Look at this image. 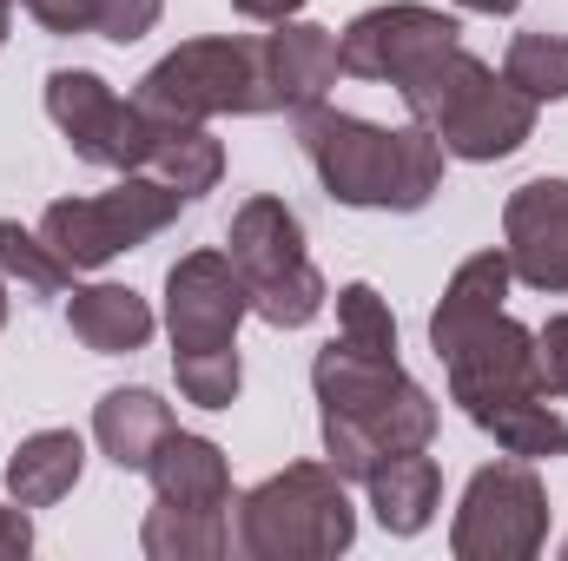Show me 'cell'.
<instances>
[{
  "instance_id": "cell-1",
  "label": "cell",
  "mask_w": 568,
  "mask_h": 561,
  "mask_svg": "<svg viewBox=\"0 0 568 561\" xmlns=\"http://www.w3.org/2000/svg\"><path fill=\"white\" fill-rule=\"evenodd\" d=\"M311 390L324 404V456L344 482H364L384 456L429 449L436 436V404L424 384H410L397 357L351 350L344 337L317 350Z\"/></svg>"
},
{
  "instance_id": "cell-2",
  "label": "cell",
  "mask_w": 568,
  "mask_h": 561,
  "mask_svg": "<svg viewBox=\"0 0 568 561\" xmlns=\"http://www.w3.org/2000/svg\"><path fill=\"white\" fill-rule=\"evenodd\" d=\"M297 120V145L311 159V172L324 178V192L337 205H357V212H424L443 185V145L429 140L424 126H371L357 113H337V106H304L291 113Z\"/></svg>"
},
{
  "instance_id": "cell-3",
  "label": "cell",
  "mask_w": 568,
  "mask_h": 561,
  "mask_svg": "<svg viewBox=\"0 0 568 561\" xmlns=\"http://www.w3.org/2000/svg\"><path fill=\"white\" fill-rule=\"evenodd\" d=\"M397 93H404L410 120H417L443 152L476 159V165L523 152L529 133H536V100H523V93H516L509 80H496L476 53H463V40L443 47L436 60H424Z\"/></svg>"
},
{
  "instance_id": "cell-4",
  "label": "cell",
  "mask_w": 568,
  "mask_h": 561,
  "mask_svg": "<svg viewBox=\"0 0 568 561\" xmlns=\"http://www.w3.org/2000/svg\"><path fill=\"white\" fill-rule=\"evenodd\" d=\"M232 542L252 561H331L357 542V509L331 462H291L239 496Z\"/></svg>"
},
{
  "instance_id": "cell-5",
  "label": "cell",
  "mask_w": 568,
  "mask_h": 561,
  "mask_svg": "<svg viewBox=\"0 0 568 561\" xmlns=\"http://www.w3.org/2000/svg\"><path fill=\"white\" fill-rule=\"evenodd\" d=\"M140 113L152 120H212V113H272L265 33L245 40H185L140 80Z\"/></svg>"
},
{
  "instance_id": "cell-6",
  "label": "cell",
  "mask_w": 568,
  "mask_h": 561,
  "mask_svg": "<svg viewBox=\"0 0 568 561\" xmlns=\"http://www.w3.org/2000/svg\"><path fill=\"white\" fill-rule=\"evenodd\" d=\"M225 252L252 290V317H265L272 330H304L324 310L331 290L317 278V265L304 258V225L284 198H265V192L245 198L225 232Z\"/></svg>"
},
{
  "instance_id": "cell-7",
  "label": "cell",
  "mask_w": 568,
  "mask_h": 561,
  "mask_svg": "<svg viewBox=\"0 0 568 561\" xmlns=\"http://www.w3.org/2000/svg\"><path fill=\"white\" fill-rule=\"evenodd\" d=\"M185 192L152 178V172H126L113 192H93V198H60L40 212V238L53 245V258L67 272H100L106 258L133 252L145 238H159L172 218H179Z\"/></svg>"
},
{
  "instance_id": "cell-8",
  "label": "cell",
  "mask_w": 568,
  "mask_h": 561,
  "mask_svg": "<svg viewBox=\"0 0 568 561\" xmlns=\"http://www.w3.org/2000/svg\"><path fill=\"white\" fill-rule=\"evenodd\" d=\"M549 542V489L529 462H489L469 476L449 549L456 561H529Z\"/></svg>"
},
{
  "instance_id": "cell-9",
  "label": "cell",
  "mask_w": 568,
  "mask_h": 561,
  "mask_svg": "<svg viewBox=\"0 0 568 561\" xmlns=\"http://www.w3.org/2000/svg\"><path fill=\"white\" fill-rule=\"evenodd\" d=\"M47 113L67 133L73 159L87 165H113V172H140L152 152V113H140V100H120L100 73L87 67H60L47 73Z\"/></svg>"
},
{
  "instance_id": "cell-10",
  "label": "cell",
  "mask_w": 568,
  "mask_h": 561,
  "mask_svg": "<svg viewBox=\"0 0 568 561\" xmlns=\"http://www.w3.org/2000/svg\"><path fill=\"white\" fill-rule=\"evenodd\" d=\"M252 317V290L232 252H185L165 272V330L172 357H219L239 350V324Z\"/></svg>"
},
{
  "instance_id": "cell-11",
  "label": "cell",
  "mask_w": 568,
  "mask_h": 561,
  "mask_svg": "<svg viewBox=\"0 0 568 561\" xmlns=\"http://www.w3.org/2000/svg\"><path fill=\"white\" fill-rule=\"evenodd\" d=\"M443 364H449V397L463 404L469 422H483L503 404L542 397L536 390V330H523L509 310H496L489 324H476L469 337H456L443 350Z\"/></svg>"
},
{
  "instance_id": "cell-12",
  "label": "cell",
  "mask_w": 568,
  "mask_h": 561,
  "mask_svg": "<svg viewBox=\"0 0 568 561\" xmlns=\"http://www.w3.org/2000/svg\"><path fill=\"white\" fill-rule=\"evenodd\" d=\"M456 20L436 13V7H417V0H397V7H371L357 13L344 33H337V67L351 80H390L404 86L424 60H436L443 47H456Z\"/></svg>"
},
{
  "instance_id": "cell-13",
  "label": "cell",
  "mask_w": 568,
  "mask_h": 561,
  "mask_svg": "<svg viewBox=\"0 0 568 561\" xmlns=\"http://www.w3.org/2000/svg\"><path fill=\"white\" fill-rule=\"evenodd\" d=\"M503 252L529 290H568V178H529L503 205Z\"/></svg>"
},
{
  "instance_id": "cell-14",
  "label": "cell",
  "mask_w": 568,
  "mask_h": 561,
  "mask_svg": "<svg viewBox=\"0 0 568 561\" xmlns=\"http://www.w3.org/2000/svg\"><path fill=\"white\" fill-rule=\"evenodd\" d=\"M337 40L311 20H278L265 33V80H272V113H304L337 86Z\"/></svg>"
},
{
  "instance_id": "cell-15",
  "label": "cell",
  "mask_w": 568,
  "mask_h": 561,
  "mask_svg": "<svg viewBox=\"0 0 568 561\" xmlns=\"http://www.w3.org/2000/svg\"><path fill=\"white\" fill-rule=\"evenodd\" d=\"M159 502H179V509H232V462L212 436H185L172 429L159 442V456L145 462Z\"/></svg>"
},
{
  "instance_id": "cell-16",
  "label": "cell",
  "mask_w": 568,
  "mask_h": 561,
  "mask_svg": "<svg viewBox=\"0 0 568 561\" xmlns=\"http://www.w3.org/2000/svg\"><path fill=\"white\" fill-rule=\"evenodd\" d=\"M509 252H476V258H463L456 265V278L443 290V304L429 310V350L443 357L456 337H469L476 324H489L496 310H503V290H509Z\"/></svg>"
},
{
  "instance_id": "cell-17",
  "label": "cell",
  "mask_w": 568,
  "mask_h": 561,
  "mask_svg": "<svg viewBox=\"0 0 568 561\" xmlns=\"http://www.w3.org/2000/svg\"><path fill=\"white\" fill-rule=\"evenodd\" d=\"M80 469H87V442L73 429H40L7 456V489L20 509H53L73 496Z\"/></svg>"
},
{
  "instance_id": "cell-18",
  "label": "cell",
  "mask_w": 568,
  "mask_h": 561,
  "mask_svg": "<svg viewBox=\"0 0 568 561\" xmlns=\"http://www.w3.org/2000/svg\"><path fill=\"white\" fill-rule=\"evenodd\" d=\"M67 324H73V337L87 350L120 357V350H145L152 304H145L140 290H126V284H87V290L67 297Z\"/></svg>"
},
{
  "instance_id": "cell-19",
  "label": "cell",
  "mask_w": 568,
  "mask_h": 561,
  "mask_svg": "<svg viewBox=\"0 0 568 561\" xmlns=\"http://www.w3.org/2000/svg\"><path fill=\"white\" fill-rule=\"evenodd\" d=\"M364 489H371V509L390 536H424L436 516V496H443V476L424 449H404V456H384L364 476Z\"/></svg>"
},
{
  "instance_id": "cell-20",
  "label": "cell",
  "mask_w": 568,
  "mask_h": 561,
  "mask_svg": "<svg viewBox=\"0 0 568 561\" xmlns=\"http://www.w3.org/2000/svg\"><path fill=\"white\" fill-rule=\"evenodd\" d=\"M172 429H179L172 404H159L152 390H106L100 410H93V436H100L113 469H145Z\"/></svg>"
},
{
  "instance_id": "cell-21",
  "label": "cell",
  "mask_w": 568,
  "mask_h": 561,
  "mask_svg": "<svg viewBox=\"0 0 568 561\" xmlns=\"http://www.w3.org/2000/svg\"><path fill=\"white\" fill-rule=\"evenodd\" d=\"M140 172L179 185L185 198H199L225 178V145L205 133V120H152V152H145Z\"/></svg>"
},
{
  "instance_id": "cell-22",
  "label": "cell",
  "mask_w": 568,
  "mask_h": 561,
  "mask_svg": "<svg viewBox=\"0 0 568 561\" xmlns=\"http://www.w3.org/2000/svg\"><path fill=\"white\" fill-rule=\"evenodd\" d=\"M140 549L152 561H219L232 549L225 509H179V502H159L140 529Z\"/></svg>"
},
{
  "instance_id": "cell-23",
  "label": "cell",
  "mask_w": 568,
  "mask_h": 561,
  "mask_svg": "<svg viewBox=\"0 0 568 561\" xmlns=\"http://www.w3.org/2000/svg\"><path fill=\"white\" fill-rule=\"evenodd\" d=\"M503 80L523 93V100H568V33H516L509 40V60H503Z\"/></svg>"
},
{
  "instance_id": "cell-24",
  "label": "cell",
  "mask_w": 568,
  "mask_h": 561,
  "mask_svg": "<svg viewBox=\"0 0 568 561\" xmlns=\"http://www.w3.org/2000/svg\"><path fill=\"white\" fill-rule=\"evenodd\" d=\"M483 436H496L509 456L536 462V456H568V422L549 410V397H523V404H503L476 422Z\"/></svg>"
},
{
  "instance_id": "cell-25",
  "label": "cell",
  "mask_w": 568,
  "mask_h": 561,
  "mask_svg": "<svg viewBox=\"0 0 568 561\" xmlns=\"http://www.w3.org/2000/svg\"><path fill=\"white\" fill-rule=\"evenodd\" d=\"M0 278H20V290L53 297V290L73 284V272L53 258V245H47L40 232H20L13 218H0Z\"/></svg>"
},
{
  "instance_id": "cell-26",
  "label": "cell",
  "mask_w": 568,
  "mask_h": 561,
  "mask_svg": "<svg viewBox=\"0 0 568 561\" xmlns=\"http://www.w3.org/2000/svg\"><path fill=\"white\" fill-rule=\"evenodd\" d=\"M337 337H344L351 350L397 357V324H390V304H384L371 284H344V290H337Z\"/></svg>"
},
{
  "instance_id": "cell-27",
  "label": "cell",
  "mask_w": 568,
  "mask_h": 561,
  "mask_svg": "<svg viewBox=\"0 0 568 561\" xmlns=\"http://www.w3.org/2000/svg\"><path fill=\"white\" fill-rule=\"evenodd\" d=\"M172 370H179L185 404H199V410H232V397H239V384H245L239 350H219V357H172Z\"/></svg>"
},
{
  "instance_id": "cell-28",
  "label": "cell",
  "mask_w": 568,
  "mask_h": 561,
  "mask_svg": "<svg viewBox=\"0 0 568 561\" xmlns=\"http://www.w3.org/2000/svg\"><path fill=\"white\" fill-rule=\"evenodd\" d=\"M536 390L556 404L568 397V317H549L542 330H536Z\"/></svg>"
},
{
  "instance_id": "cell-29",
  "label": "cell",
  "mask_w": 568,
  "mask_h": 561,
  "mask_svg": "<svg viewBox=\"0 0 568 561\" xmlns=\"http://www.w3.org/2000/svg\"><path fill=\"white\" fill-rule=\"evenodd\" d=\"M152 20H159V0H100V27H93V33L133 47L140 33H152Z\"/></svg>"
},
{
  "instance_id": "cell-30",
  "label": "cell",
  "mask_w": 568,
  "mask_h": 561,
  "mask_svg": "<svg viewBox=\"0 0 568 561\" xmlns=\"http://www.w3.org/2000/svg\"><path fill=\"white\" fill-rule=\"evenodd\" d=\"M47 33H93L100 27V0H20Z\"/></svg>"
},
{
  "instance_id": "cell-31",
  "label": "cell",
  "mask_w": 568,
  "mask_h": 561,
  "mask_svg": "<svg viewBox=\"0 0 568 561\" xmlns=\"http://www.w3.org/2000/svg\"><path fill=\"white\" fill-rule=\"evenodd\" d=\"M27 549H33V522H27V509H20V502H13V509L0 502V561H20Z\"/></svg>"
},
{
  "instance_id": "cell-32",
  "label": "cell",
  "mask_w": 568,
  "mask_h": 561,
  "mask_svg": "<svg viewBox=\"0 0 568 561\" xmlns=\"http://www.w3.org/2000/svg\"><path fill=\"white\" fill-rule=\"evenodd\" d=\"M245 20H265V27H278V20H297V7L304 0H232Z\"/></svg>"
},
{
  "instance_id": "cell-33",
  "label": "cell",
  "mask_w": 568,
  "mask_h": 561,
  "mask_svg": "<svg viewBox=\"0 0 568 561\" xmlns=\"http://www.w3.org/2000/svg\"><path fill=\"white\" fill-rule=\"evenodd\" d=\"M456 7H469V13H516L523 0H456Z\"/></svg>"
},
{
  "instance_id": "cell-34",
  "label": "cell",
  "mask_w": 568,
  "mask_h": 561,
  "mask_svg": "<svg viewBox=\"0 0 568 561\" xmlns=\"http://www.w3.org/2000/svg\"><path fill=\"white\" fill-rule=\"evenodd\" d=\"M7 27H13V0H0V47H7Z\"/></svg>"
},
{
  "instance_id": "cell-35",
  "label": "cell",
  "mask_w": 568,
  "mask_h": 561,
  "mask_svg": "<svg viewBox=\"0 0 568 561\" xmlns=\"http://www.w3.org/2000/svg\"><path fill=\"white\" fill-rule=\"evenodd\" d=\"M0 324H7V278H0Z\"/></svg>"
},
{
  "instance_id": "cell-36",
  "label": "cell",
  "mask_w": 568,
  "mask_h": 561,
  "mask_svg": "<svg viewBox=\"0 0 568 561\" xmlns=\"http://www.w3.org/2000/svg\"><path fill=\"white\" fill-rule=\"evenodd\" d=\"M562 555H568V542H562Z\"/></svg>"
}]
</instances>
